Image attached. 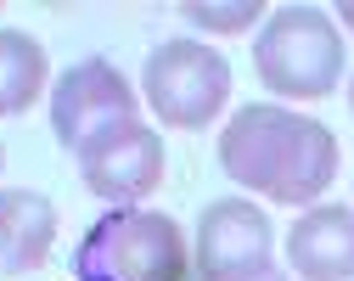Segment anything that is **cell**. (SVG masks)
Masks as SVG:
<instances>
[{"mask_svg":"<svg viewBox=\"0 0 354 281\" xmlns=\"http://www.w3.org/2000/svg\"><path fill=\"white\" fill-rule=\"evenodd\" d=\"M253 73L270 96L321 102L343 79V34L321 6H276L253 34Z\"/></svg>","mask_w":354,"mask_h":281,"instance_id":"obj_1","label":"cell"},{"mask_svg":"<svg viewBox=\"0 0 354 281\" xmlns=\"http://www.w3.org/2000/svg\"><path fill=\"white\" fill-rule=\"evenodd\" d=\"M337 23H343V28H354V0H343V6H337Z\"/></svg>","mask_w":354,"mask_h":281,"instance_id":"obj_14","label":"cell"},{"mask_svg":"<svg viewBox=\"0 0 354 281\" xmlns=\"http://www.w3.org/2000/svg\"><path fill=\"white\" fill-rule=\"evenodd\" d=\"M292 135H298V113H287L276 102H248V107H236L225 118V129H219V169H225L242 192L270 197Z\"/></svg>","mask_w":354,"mask_h":281,"instance_id":"obj_7","label":"cell"},{"mask_svg":"<svg viewBox=\"0 0 354 281\" xmlns=\"http://www.w3.org/2000/svg\"><path fill=\"white\" fill-rule=\"evenodd\" d=\"M332 180H337V135L321 118H298V135H292V147L276 169V185H270V203L315 208Z\"/></svg>","mask_w":354,"mask_h":281,"instance_id":"obj_10","label":"cell"},{"mask_svg":"<svg viewBox=\"0 0 354 281\" xmlns=\"http://www.w3.org/2000/svg\"><path fill=\"white\" fill-rule=\"evenodd\" d=\"M79 180L113 208L147 203L163 185V140L152 124H124L107 140H96L91 152H79Z\"/></svg>","mask_w":354,"mask_h":281,"instance_id":"obj_6","label":"cell"},{"mask_svg":"<svg viewBox=\"0 0 354 281\" xmlns=\"http://www.w3.org/2000/svg\"><path fill=\"white\" fill-rule=\"evenodd\" d=\"M287 264L298 281H354V208H304L287 230Z\"/></svg>","mask_w":354,"mask_h":281,"instance_id":"obj_8","label":"cell"},{"mask_svg":"<svg viewBox=\"0 0 354 281\" xmlns=\"http://www.w3.org/2000/svg\"><path fill=\"white\" fill-rule=\"evenodd\" d=\"M236 281H287V270H281V264H264V270H253V275H236Z\"/></svg>","mask_w":354,"mask_h":281,"instance_id":"obj_13","label":"cell"},{"mask_svg":"<svg viewBox=\"0 0 354 281\" xmlns=\"http://www.w3.org/2000/svg\"><path fill=\"white\" fill-rule=\"evenodd\" d=\"M46 79H51L46 45L23 28H0V118L28 113L46 96Z\"/></svg>","mask_w":354,"mask_h":281,"instance_id":"obj_11","label":"cell"},{"mask_svg":"<svg viewBox=\"0 0 354 281\" xmlns=\"http://www.w3.org/2000/svg\"><path fill=\"white\" fill-rule=\"evenodd\" d=\"M276 248V230H270V214L253 208L248 197H219L203 208L197 219V237H192V264L203 281H236V275H253L270 259Z\"/></svg>","mask_w":354,"mask_h":281,"instance_id":"obj_5","label":"cell"},{"mask_svg":"<svg viewBox=\"0 0 354 281\" xmlns=\"http://www.w3.org/2000/svg\"><path fill=\"white\" fill-rule=\"evenodd\" d=\"M180 17H186L192 28H208V34H248V28H259L270 12H264L259 0H231V6H219V0H186Z\"/></svg>","mask_w":354,"mask_h":281,"instance_id":"obj_12","label":"cell"},{"mask_svg":"<svg viewBox=\"0 0 354 281\" xmlns=\"http://www.w3.org/2000/svg\"><path fill=\"white\" fill-rule=\"evenodd\" d=\"M186 230L158 208H113L79 242V281H186Z\"/></svg>","mask_w":354,"mask_h":281,"instance_id":"obj_2","label":"cell"},{"mask_svg":"<svg viewBox=\"0 0 354 281\" xmlns=\"http://www.w3.org/2000/svg\"><path fill=\"white\" fill-rule=\"evenodd\" d=\"M124 124H141V96L107 57H84L51 84V135L79 158Z\"/></svg>","mask_w":354,"mask_h":281,"instance_id":"obj_4","label":"cell"},{"mask_svg":"<svg viewBox=\"0 0 354 281\" xmlns=\"http://www.w3.org/2000/svg\"><path fill=\"white\" fill-rule=\"evenodd\" d=\"M0 169H6V147H0Z\"/></svg>","mask_w":354,"mask_h":281,"instance_id":"obj_16","label":"cell"},{"mask_svg":"<svg viewBox=\"0 0 354 281\" xmlns=\"http://www.w3.org/2000/svg\"><path fill=\"white\" fill-rule=\"evenodd\" d=\"M141 96L169 129H208L231 102V62L203 39H163L141 68Z\"/></svg>","mask_w":354,"mask_h":281,"instance_id":"obj_3","label":"cell"},{"mask_svg":"<svg viewBox=\"0 0 354 281\" xmlns=\"http://www.w3.org/2000/svg\"><path fill=\"white\" fill-rule=\"evenodd\" d=\"M57 242V203L46 192L0 185V275H28L51 259Z\"/></svg>","mask_w":354,"mask_h":281,"instance_id":"obj_9","label":"cell"},{"mask_svg":"<svg viewBox=\"0 0 354 281\" xmlns=\"http://www.w3.org/2000/svg\"><path fill=\"white\" fill-rule=\"evenodd\" d=\"M348 113H354V73H348Z\"/></svg>","mask_w":354,"mask_h":281,"instance_id":"obj_15","label":"cell"}]
</instances>
